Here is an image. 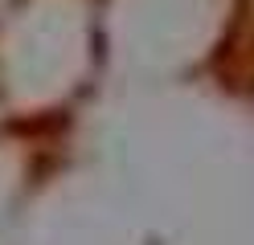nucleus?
Returning <instances> with one entry per match:
<instances>
[]
</instances>
